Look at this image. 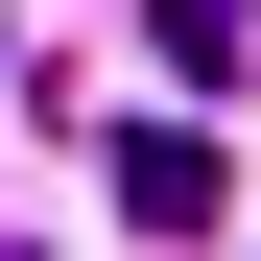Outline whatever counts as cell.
Instances as JSON below:
<instances>
[{
    "label": "cell",
    "instance_id": "6da1fadb",
    "mask_svg": "<svg viewBox=\"0 0 261 261\" xmlns=\"http://www.w3.org/2000/svg\"><path fill=\"white\" fill-rule=\"evenodd\" d=\"M119 214H143V238H214V143H190V119L119 143Z\"/></svg>",
    "mask_w": 261,
    "mask_h": 261
},
{
    "label": "cell",
    "instance_id": "7a4b0ae2",
    "mask_svg": "<svg viewBox=\"0 0 261 261\" xmlns=\"http://www.w3.org/2000/svg\"><path fill=\"white\" fill-rule=\"evenodd\" d=\"M143 48L190 71V95H238V71H261V24H238V0H143Z\"/></svg>",
    "mask_w": 261,
    "mask_h": 261
},
{
    "label": "cell",
    "instance_id": "3957f363",
    "mask_svg": "<svg viewBox=\"0 0 261 261\" xmlns=\"http://www.w3.org/2000/svg\"><path fill=\"white\" fill-rule=\"evenodd\" d=\"M0 261H24V238H0Z\"/></svg>",
    "mask_w": 261,
    "mask_h": 261
}]
</instances>
